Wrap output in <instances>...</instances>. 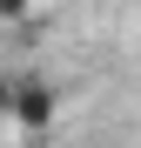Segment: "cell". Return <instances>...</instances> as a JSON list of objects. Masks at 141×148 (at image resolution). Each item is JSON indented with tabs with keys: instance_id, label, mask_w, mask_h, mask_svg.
I'll return each mask as SVG.
<instances>
[{
	"instance_id": "1",
	"label": "cell",
	"mask_w": 141,
	"mask_h": 148,
	"mask_svg": "<svg viewBox=\"0 0 141 148\" xmlns=\"http://www.w3.org/2000/svg\"><path fill=\"white\" fill-rule=\"evenodd\" d=\"M7 114H20L27 128H47V114H54V94H47L40 81H20V88H7Z\"/></svg>"
},
{
	"instance_id": "2",
	"label": "cell",
	"mask_w": 141,
	"mask_h": 148,
	"mask_svg": "<svg viewBox=\"0 0 141 148\" xmlns=\"http://www.w3.org/2000/svg\"><path fill=\"white\" fill-rule=\"evenodd\" d=\"M34 7V0H0V14H27Z\"/></svg>"
}]
</instances>
